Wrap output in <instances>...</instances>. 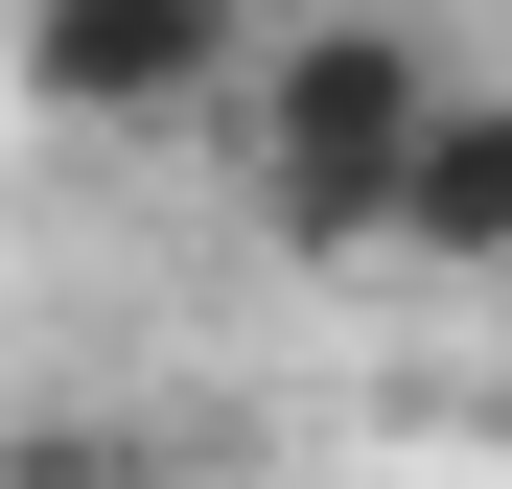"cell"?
<instances>
[{
    "mask_svg": "<svg viewBox=\"0 0 512 489\" xmlns=\"http://www.w3.org/2000/svg\"><path fill=\"white\" fill-rule=\"evenodd\" d=\"M419 117H443V24H350V0H303V24H256V70H233V117H210V140H233L256 233L373 257V233H396Z\"/></svg>",
    "mask_w": 512,
    "mask_h": 489,
    "instance_id": "cell-1",
    "label": "cell"
},
{
    "mask_svg": "<svg viewBox=\"0 0 512 489\" xmlns=\"http://www.w3.org/2000/svg\"><path fill=\"white\" fill-rule=\"evenodd\" d=\"M0 47H24V117L70 140H210L256 70V0H24Z\"/></svg>",
    "mask_w": 512,
    "mask_h": 489,
    "instance_id": "cell-2",
    "label": "cell"
},
{
    "mask_svg": "<svg viewBox=\"0 0 512 489\" xmlns=\"http://www.w3.org/2000/svg\"><path fill=\"white\" fill-rule=\"evenodd\" d=\"M373 257H419V280H512V70H443V117H419Z\"/></svg>",
    "mask_w": 512,
    "mask_h": 489,
    "instance_id": "cell-3",
    "label": "cell"
},
{
    "mask_svg": "<svg viewBox=\"0 0 512 489\" xmlns=\"http://www.w3.org/2000/svg\"><path fill=\"white\" fill-rule=\"evenodd\" d=\"M0 489H163L117 420H24V443H0Z\"/></svg>",
    "mask_w": 512,
    "mask_h": 489,
    "instance_id": "cell-4",
    "label": "cell"
},
{
    "mask_svg": "<svg viewBox=\"0 0 512 489\" xmlns=\"http://www.w3.org/2000/svg\"><path fill=\"white\" fill-rule=\"evenodd\" d=\"M350 24H419V0H350Z\"/></svg>",
    "mask_w": 512,
    "mask_h": 489,
    "instance_id": "cell-5",
    "label": "cell"
},
{
    "mask_svg": "<svg viewBox=\"0 0 512 489\" xmlns=\"http://www.w3.org/2000/svg\"><path fill=\"white\" fill-rule=\"evenodd\" d=\"M0 24H24V0H0Z\"/></svg>",
    "mask_w": 512,
    "mask_h": 489,
    "instance_id": "cell-6",
    "label": "cell"
}]
</instances>
